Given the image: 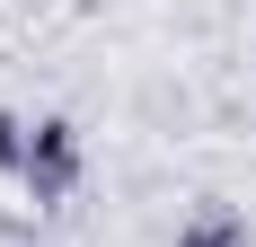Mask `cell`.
<instances>
[{"instance_id":"1","label":"cell","mask_w":256,"mask_h":247,"mask_svg":"<svg viewBox=\"0 0 256 247\" xmlns=\"http://www.w3.org/2000/svg\"><path fill=\"white\" fill-rule=\"evenodd\" d=\"M80 176H88V142H80L71 115H36V132H26V194H36V212H62V203L80 194Z\"/></svg>"},{"instance_id":"2","label":"cell","mask_w":256,"mask_h":247,"mask_svg":"<svg viewBox=\"0 0 256 247\" xmlns=\"http://www.w3.org/2000/svg\"><path fill=\"white\" fill-rule=\"evenodd\" d=\"M177 247H248V221H238L230 203H204V212L177 230Z\"/></svg>"},{"instance_id":"3","label":"cell","mask_w":256,"mask_h":247,"mask_svg":"<svg viewBox=\"0 0 256 247\" xmlns=\"http://www.w3.org/2000/svg\"><path fill=\"white\" fill-rule=\"evenodd\" d=\"M26 132H36V124H18L0 106V176H26Z\"/></svg>"}]
</instances>
